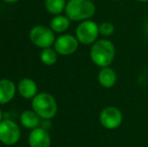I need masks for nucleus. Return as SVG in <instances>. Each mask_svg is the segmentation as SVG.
Here are the masks:
<instances>
[{
	"label": "nucleus",
	"mask_w": 148,
	"mask_h": 147,
	"mask_svg": "<svg viewBox=\"0 0 148 147\" xmlns=\"http://www.w3.org/2000/svg\"><path fill=\"white\" fill-rule=\"evenodd\" d=\"M115 45L109 39H98L92 44L90 57L97 67H110L115 59Z\"/></svg>",
	"instance_id": "nucleus-1"
},
{
	"label": "nucleus",
	"mask_w": 148,
	"mask_h": 147,
	"mask_svg": "<svg viewBox=\"0 0 148 147\" xmlns=\"http://www.w3.org/2000/svg\"><path fill=\"white\" fill-rule=\"evenodd\" d=\"M66 16L71 21H85L96 13V5L91 0H70L66 3Z\"/></svg>",
	"instance_id": "nucleus-2"
},
{
	"label": "nucleus",
	"mask_w": 148,
	"mask_h": 147,
	"mask_svg": "<svg viewBox=\"0 0 148 147\" xmlns=\"http://www.w3.org/2000/svg\"><path fill=\"white\" fill-rule=\"evenodd\" d=\"M32 110L40 118L49 120L56 116L58 112V104L55 97L49 93H38L31 102Z\"/></svg>",
	"instance_id": "nucleus-3"
},
{
	"label": "nucleus",
	"mask_w": 148,
	"mask_h": 147,
	"mask_svg": "<svg viewBox=\"0 0 148 147\" xmlns=\"http://www.w3.org/2000/svg\"><path fill=\"white\" fill-rule=\"evenodd\" d=\"M99 24L91 19L80 22L76 28V37L79 42L85 45L93 44L99 37Z\"/></svg>",
	"instance_id": "nucleus-4"
},
{
	"label": "nucleus",
	"mask_w": 148,
	"mask_h": 147,
	"mask_svg": "<svg viewBox=\"0 0 148 147\" xmlns=\"http://www.w3.org/2000/svg\"><path fill=\"white\" fill-rule=\"evenodd\" d=\"M31 42L41 49H47L55 44V32L49 27L45 25H35L29 32Z\"/></svg>",
	"instance_id": "nucleus-5"
},
{
	"label": "nucleus",
	"mask_w": 148,
	"mask_h": 147,
	"mask_svg": "<svg viewBox=\"0 0 148 147\" xmlns=\"http://www.w3.org/2000/svg\"><path fill=\"white\" fill-rule=\"evenodd\" d=\"M99 121L104 128L114 130L120 127L123 122V114L119 108L115 106H107L101 111Z\"/></svg>",
	"instance_id": "nucleus-6"
},
{
	"label": "nucleus",
	"mask_w": 148,
	"mask_h": 147,
	"mask_svg": "<svg viewBox=\"0 0 148 147\" xmlns=\"http://www.w3.org/2000/svg\"><path fill=\"white\" fill-rule=\"evenodd\" d=\"M20 128L11 120H2L0 122V142L5 145H14L20 138Z\"/></svg>",
	"instance_id": "nucleus-7"
},
{
	"label": "nucleus",
	"mask_w": 148,
	"mask_h": 147,
	"mask_svg": "<svg viewBox=\"0 0 148 147\" xmlns=\"http://www.w3.org/2000/svg\"><path fill=\"white\" fill-rule=\"evenodd\" d=\"M79 40L72 34H62L56 39L55 49L62 55H70L76 53L79 47Z\"/></svg>",
	"instance_id": "nucleus-8"
},
{
	"label": "nucleus",
	"mask_w": 148,
	"mask_h": 147,
	"mask_svg": "<svg viewBox=\"0 0 148 147\" xmlns=\"http://www.w3.org/2000/svg\"><path fill=\"white\" fill-rule=\"evenodd\" d=\"M28 143L30 147H51V135L45 128L32 129L28 136Z\"/></svg>",
	"instance_id": "nucleus-9"
},
{
	"label": "nucleus",
	"mask_w": 148,
	"mask_h": 147,
	"mask_svg": "<svg viewBox=\"0 0 148 147\" xmlns=\"http://www.w3.org/2000/svg\"><path fill=\"white\" fill-rule=\"evenodd\" d=\"M16 87L11 80L1 79L0 80V104H6L14 98Z\"/></svg>",
	"instance_id": "nucleus-10"
},
{
	"label": "nucleus",
	"mask_w": 148,
	"mask_h": 147,
	"mask_svg": "<svg viewBox=\"0 0 148 147\" xmlns=\"http://www.w3.org/2000/svg\"><path fill=\"white\" fill-rule=\"evenodd\" d=\"M98 82L102 87L110 89L115 86L117 82V74L110 67L101 68L98 74Z\"/></svg>",
	"instance_id": "nucleus-11"
},
{
	"label": "nucleus",
	"mask_w": 148,
	"mask_h": 147,
	"mask_svg": "<svg viewBox=\"0 0 148 147\" xmlns=\"http://www.w3.org/2000/svg\"><path fill=\"white\" fill-rule=\"evenodd\" d=\"M17 91L25 99H33L37 95V85L29 78L22 79L17 86Z\"/></svg>",
	"instance_id": "nucleus-12"
},
{
	"label": "nucleus",
	"mask_w": 148,
	"mask_h": 147,
	"mask_svg": "<svg viewBox=\"0 0 148 147\" xmlns=\"http://www.w3.org/2000/svg\"><path fill=\"white\" fill-rule=\"evenodd\" d=\"M39 118L40 117H39L33 110L32 111L26 110V111L22 112L19 119H20V123L25 128H28V129H35V128L38 127Z\"/></svg>",
	"instance_id": "nucleus-13"
},
{
	"label": "nucleus",
	"mask_w": 148,
	"mask_h": 147,
	"mask_svg": "<svg viewBox=\"0 0 148 147\" xmlns=\"http://www.w3.org/2000/svg\"><path fill=\"white\" fill-rule=\"evenodd\" d=\"M51 28L53 32L57 34H64V31L69 29L71 25V20L69 19L68 16L64 15H56L53 19L51 20Z\"/></svg>",
	"instance_id": "nucleus-14"
},
{
	"label": "nucleus",
	"mask_w": 148,
	"mask_h": 147,
	"mask_svg": "<svg viewBox=\"0 0 148 147\" xmlns=\"http://www.w3.org/2000/svg\"><path fill=\"white\" fill-rule=\"evenodd\" d=\"M66 0H45V8L53 15H60L66 9Z\"/></svg>",
	"instance_id": "nucleus-15"
},
{
	"label": "nucleus",
	"mask_w": 148,
	"mask_h": 147,
	"mask_svg": "<svg viewBox=\"0 0 148 147\" xmlns=\"http://www.w3.org/2000/svg\"><path fill=\"white\" fill-rule=\"evenodd\" d=\"M40 59L45 65L53 66L58 61V53L55 49H51V47L43 49L40 53Z\"/></svg>",
	"instance_id": "nucleus-16"
},
{
	"label": "nucleus",
	"mask_w": 148,
	"mask_h": 147,
	"mask_svg": "<svg viewBox=\"0 0 148 147\" xmlns=\"http://www.w3.org/2000/svg\"><path fill=\"white\" fill-rule=\"evenodd\" d=\"M99 32L101 36L105 37H109L113 36V34L115 32V26L112 22L109 21H104L101 22L99 24Z\"/></svg>",
	"instance_id": "nucleus-17"
},
{
	"label": "nucleus",
	"mask_w": 148,
	"mask_h": 147,
	"mask_svg": "<svg viewBox=\"0 0 148 147\" xmlns=\"http://www.w3.org/2000/svg\"><path fill=\"white\" fill-rule=\"evenodd\" d=\"M3 1L7 2V3H14V2H17V1H19V0H3Z\"/></svg>",
	"instance_id": "nucleus-18"
},
{
	"label": "nucleus",
	"mask_w": 148,
	"mask_h": 147,
	"mask_svg": "<svg viewBox=\"0 0 148 147\" xmlns=\"http://www.w3.org/2000/svg\"><path fill=\"white\" fill-rule=\"evenodd\" d=\"M145 31H146V34H148V20L146 21V23H145Z\"/></svg>",
	"instance_id": "nucleus-19"
},
{
	"label": "nucleus",
	"mask_w": 148,
	"mask_h": 147,
	"mask_svg": "<svg viewBox=\"0 0 148 147\" xmlns=\"http://www.w3.org/2000/svg\"><path fill=\"white\" fill-rule=\"evenodd\" d=\"M2 120H3V114H2V111L0 110V122H2Z\"/></svg>",
	"instance_id": "nucleus-20"
},
{
	"label": "nucleus",
	"mask_w": 148,
	"mask_h": 147,
	"mask_svg": "<svg viewBox=\"0 0 148 147\" xmlns=\"http://www.w3.org/2000/svg\"><path fill=\"white\" fill-rule=\"evenodd\" d=\"M135 1H138V2H142V3H144V2H148V0H135Z\"/></svg>",
	"instance_id": "nucleus-21"
},
{
	"label": "nucleus",
	"mask_w": 148,
	"mask_h": 147,
	"mask_svg": "<svg viewBox=\"0 0 148 147\" xmlns=\"http://www.w3.org/2000/svg\"><path fill=\"white\" fill-rule=\"evenodd\" d=\"M113 1H121V0H113Z\"/></svg>",
	"instance_id": "nucleus-22"
}]
</instances>
